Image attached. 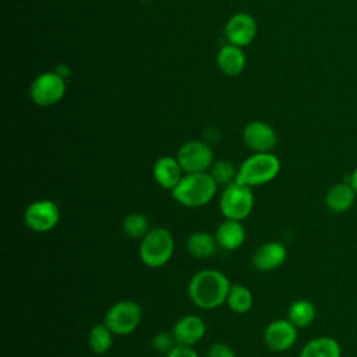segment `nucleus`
<instances>
[{
  "mask_svg": "<svg viewBox=\"0 0 357 357\" xmlns=\"http://www.w3.org/2000/svg\"><path fill=\"white\" fill-rule=\"evenodd\" d=\"M298 336V328H296L287 318H279L271 321L264 329V343L275 353H284L290 350Z\"/></svg>",
  "mask_w": 357,
  "mask_h": 357,
  "instance_id": "obj_10",
  "label": "nucleus"
},
{
  "mask_svg": "<svg viewBox=\"0 0 357 357\" xmlns=\"http://www.w3.org/2000/svg\"><path fill=\"white\" fill-rule=\"evenodd\" d=\"M298 357H342V347L335 337L318 336L303 346Z\"/></svg>",
  "mask_w": 357,
  "mask_h": 357,
  "instance_id": "obj_20",
  "label": "nucleus"
},
{
  "mask_svg": "<svg viewBox=\"0 0 357 357\" xmlns=\"http://www.w3.org/2000/svg\"><path fill=\"white\" fill-rule=\"evenodd\" d=\"M317 317L315 305L305 298L294 300L287 310V319L298 329L310 326Z\"/></svg>",
  "mask_w": 357,
  "mask_h": 357,
  "instance_id": "obj_21",
  "label": "nucleus"
},
{
  "mask_svg": "<svg viewBox=\"0 0 357 357\" xmlns=\"http://www.w3.org/2000/svg\"><path fill=\"white\" fill-rule=\"evenodd\" d=\"M185 248L188 254L197 259H206L216 254L219 245L215 238V234L208 231H194L188 236L185 241Z\"/></svg>",
  "mask_w": 357,
  "mask_h": 357,
  "instance_id": "obj_19",
  "label": "nucleus"
},
{
  "mask_svg": "<svg viewBox=\"0 0 357 357\" xmlns=\"http://www.w3.org/2000/svg\"><path fill=\"white\" fill-rule=\"evenodd\" d=\"M231 283L218 269H201L195 272L187 286V293L194 305L201 310H216L226 303Z\"/></svg>",
  "mask_w": 357,
  "mask_h": 357,
  "instance_id": "obj_1",
  "label": "nucleus"
},
{
  "mask_svg": "<svg viewBox=\"0 0 357 357\" xmlns=\"http://www.w3.org/2000/svg\"><path fill=\"white\" fill-rule=\"evenodd\" d=\"M254 202L252 188L234 181L223 187L219 197V211L226 219L243 222L252 212Z\"/></svg>",
  "mask_w": 357,
  "mask_h": 357,
  "instance_id": "obj_5",
  "label": "nucleus"
},
{
  "mask_svg": "<svg viewBox=\"0 0 357 357\" xmlns=\"http://www.w3.org/2000/svg\"><path fill=\"white\" fill-rule=\"evenodd\" d=\"M152 176L159 187H162L163 190L172 191L178 184V181L183 178L184 172H183L177 158L160 156L153 163Z\"/></svg>",
  "mask_w": 357,
  "mask_h": 357,
  "instance_id": "obj_15",
  "label": "nucleus"
},
{
  "mask_svg": "<svg viewBox=\"0 0 357 357\" xmlns=\"http://www.w3.org/2000/svg\"><path fill=\"white\" fill-rule=\"evenodd\" d=\"M205 332L206 325L204 319L194 314H187L178 318L172 328V333L174 336L176 343L184 346L197 344L205 336Z\"/></svg>",
  "mask_w": 357,
  "mask_h": 357,
  "instance_id": "obj_14",
  "label": "nucleus"
},
{
  "mask_svg": "<svg viewBox=\"0 0 357 357\" xmlns=\"http://www.w3.org/2000/svg\"><path fill=\"white\" fill-rule=\"evenodd\" d=\"M356 198H357V194L351 187V184L349 181H342V183L333 184L326 191L324 202L331 212L343 213L353 206Z\"/></svg>",
  "mask_w": 357,
  "mask_h": 357,
  "instance_id": "obj_17",
  "label": "nucleus"
},
{
  "mask_svg": "<svg viewBox=\"0 0 357 357\" xmlns=\"http://www.w3.org/2000/svg\"><path fill=\"white\" fill-rule=\"evenodd\" d=\"M226 304L230 308V311L236 314H245L252 308L254 304V296L248 287H245L241 283H231Z\"/></svg>",
  "mask_w": 357,
  "mask_h": 357,
  "instance_id": "obj_22",
  "label": "nucleus"
},
{
  "mask_svg": "<svg viewBox=\"0 0 357 357\" xmlns=\"http://www.w3.org/2000/svg\"><path fill=\"white\" fill-rule=\"evenodd\" d=\"M174 252V238L166 227H151L139 240L138 257L148 268L165 266Z\"/></svg>",
  "mask_w": 357,
  "mask_h": 357,
  "instance_id": "obj_4",
  "label": "nucleus"
},
{
  "mask_svg": "<svg viewBox=\"0 0 357 357\" xmlns=\"http://www.w3.org/2000/svg\"><path fill=\"white\" fill-rule=\"evenodd\" d=\"M206 357H236V353L229 344L216 342L208 349Z\"/></svg>",
  "mask_w": 357,
  "mask_h": 357,
  "instance_id": "obj_27",
  "label": "nucleus"
},
{
  "mask_svg": "<svg viewBox=\"0 0 357 357\" xmlns=\"http://www.w3.org/2000/svg\"><path fill=\"white\" fill-rule=\"evenodd\" d=\"M225 36L230 45L244 47L257 36V22L245 13H237L226 22Z\"/></svg>",
  "mask_w": 357,
  "mask_h": 357,
  "instance_id": "obj_12",
  "label": "nucleus"
},
{
  "mask_svg": "<svg viewBox=\"0 0 357 357\" xmlns=\"http://www.w3.org/2000/svg\"><path fill=\"white\" fill-rule=\"evenodd\" d=\"M213 234H215L219 248H223L226 251L238 250L245 241V229H244L241 220L225 218L218 225Z\"/></svg>",
  "mask_w": 357,
  "mask_h": 357,
  "instance_id": "obj_16",
  "label": "nucleus"
},
{
  "mask_svg": "<svg viewBox=\"0 0 357 357\" xmlns=\"http://www.w3.org/2000/svg\"><path fill=\"white\" fill-rule=\"evenodd\" d=\"M24 225L33 233L52 231L60 220V209L52 199H36L24 211Z\"/></svg>",
  "mask_w": 357,
  "mask_h": 357,
  "instance_id": "obj_8",
  "label": "nucleus"
},
{
  "mask_svg": "<svg viewBox=\"0 0 357 357\" xmlns=\"http://www.w3.org/2000/svg\"><path fill=\"white\" fill-rule=\"evenodd\" d=\"M181 169L184 173H199V172H209L211 166L213 165V151L209 144L191 139L184 142L176 155Z\"/></svg>",
  "mask_w": 357,
  "mask_h": 357,
  "instance_id": "obj_9",
  "label": "nucleus"
},
{
  "mask_svg": "<svg viewBox=\"0 0 357 357\" xmlns=\"http://www.w3.org/2000/svg\"><path fill=\"white\" fill-rule=\"evenodd\" d=\"M152 349L160 354H167L177 343L174 340V336L172 332H166V331H160L158 333L153 335L152 340H151Z\"/></svg>",
  "mask_w": 357,
  "mask_h": 357,
  "instance_id": "obj_26",
  "label": "nucleus"
},
{
  "mask_svg": "<svg viewBox=\"0 0 357 357\" xmlns=\"http://www.w3.org/2000/svg\"><path fill=\"white\" fill-rule=\"evenodd\" d=\"M287 258V250L280 241H266L252 254L251 264L259 272H271L280 268Z\"/></svg>",
  "mask_w": 357,
  "mask_h": 357,
  "instance_id": "obj_13",
  "label": "nucleus"
},
{
  "mask_svg": "<svg viewBox=\"0 0 357 357\" xmlns=\"http://www.w3.org/2000/svg\"><path fill=\"white\" fill-rule=\"evenodd\" d=\"M66 93V78L56 71L39 74L31 84V100L42 107L53 106L61 100Z\"/></svg>",
  "mask_w": 357,
  "mask_h": 357,
  "instance_id": "obj_7",
  "label": "nucleus"
},
{
  "mask_svg": "<svg viewBox=\"0 0 357 357\" xmlns=\"http://www.w3.org/2000/svg\"><path fill=\"white\" fill-rule=\"evenodd\" d=\"M280 172V160L272 152H254L244 159L238 169L236 181L251 188L271 183Z\"/></svg>",
  "mask_w": 357,
  "mask_h": 357,
  "instance_id": "obj_3",
  "label": "nucleus"
},
{
  "mask_svg": "<svg viewBox=\"0 0 357 357\" xmlns=\"http://www.w3.org/2000/svg\"><path fill=\"white\" fill-rule=\"evenodd\" d=\"M237 169L238 167H236L233 165V162H230L227 159H220V160L213 162V165L209 169V173L218 185L226 187L236 181Z\"/></svg>",
  "mask_w": 357,
  "mask_h": 357,
  "instance_id": "obj_25",
  "label": "nucleus"
},
{
  "mask_svg": "<svg viewBox=\"0 0 357 357\" xmlns=\"http://www.w3.org/2000/svg\"><path fill=\"white\" fill-rule=\"evenodd\" d=\"M218 187L209 172L184 173L178 184L172 190V197L185 208H201L213 199Z\"/></svg>",
  "mask_w": 357,
  "mask_h": 357,
  "instance_id": "obj_2",
  "label": "nucleus"
},
{
  "mask_svg": "<svg viewBox=\"0 0 357 357\" xmlns=\"http://www.w3.org/2000/svg\"><path fill=\"white\" fill-rule=\"evenodd\" d=\"M165 357H199L192 346L176 344Z\"/></svg>",
  "mask_w": 357,
  "mask_h": 357,
  "instance_id": "obj_28",
  "label": "nucleus"
},
{
  "mask_svg": "<svg viewBox=\"0 0 357 357\" xmlns=\"http://www.w3.org/2000/svg\"><path fill=\"white\" fill-rule=\"evenodd\" d=\"M121 230L127 237L141 240L151 230V226L146 215L141 212H131L123 219Z\"/></svg>",
  "mask_w": 357,
  "mask_h": 357,
  "instance_id": "obj_24",
  "label": "nucleus"
},
{
  "mask_svg": "<svg viewBox=\"0 0 357 357\" xmlns=\"http://www.w3.org/2000/svg\"><path fill=\"white\" fill-rule=\"evenodd\" d=\"M142 319V310L132 300H121L114 303L105 312L103 324L113 332L114 336L131 335Z\"/></svg>",
  "mask_w": 357,
  "mask_h": 357,
  "instance_id": "obj_6",
  "label": "nucleus"
},
{
  "mask_svg": "<svg viewBox=\"0 0 357 357\" xmlns=\"http://www.w3.org/2000/svg\"><path fill=\"white\" fill-rule=\"evenodd\" d=\"M243 141L254 152H272L278 145V135L268 123L254 120L243 128Z\"/></svg>",
  "mask_w": 357,
  "mask_h": 357,
  "instance_id": "obj_11",
  "label": "nucleus"
},
{
  "mask_svg": "<svg viewBox=\"0 0 357 357\" xmlns=\"http://www.w3.org/2000/svg\"><path fill=\"white\" fill-rule=\"evenodd\" d=\"M216 64L223 74L229 77H236L241 74L245 67V56L241 47L229 43L219 49L216 56Z\"/></svg>",
  "mask_w": 357,
  "mask_h": 357,
  "instance_id": "obj_18",
  "label": "nucleus"
},
{
  "mask_svg": "<svg viewBox=\"0 0 357 357\" xmlns=\"http://www.w3.org/2000/svg\"><path fill=\"white\" fill-rule=\"evenodd\" d=\"M349 183L351 184V187L354 188V191H356V194H357V166H356L354 170L351 172L350 178H349Z\"/></svg>",
  "mask_w": 357,
  "mask_h": 357,
  "instance_id": "obj_29",
  "label": "nucleus"
},
{
  "mask_svg": "<svg viewBox=\"0 0 357 357\" xmlns=\"http://www.w3.org/2000/svg\"><path fill=\"white\" fill-rule=\"evenodd\" d=\"M113 332L102 322L91 328L88 333V346L93 354H106L113 346Z\"/></svg>",
  "mask_w": 357,
  "mask_h": 357,
  "instance_id": "obj_23",
  "label": "nucleus"
}]
</instances>
